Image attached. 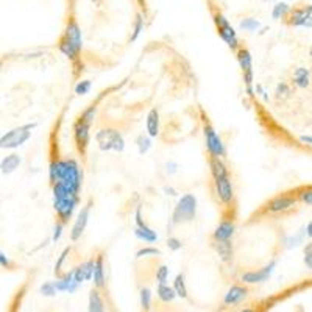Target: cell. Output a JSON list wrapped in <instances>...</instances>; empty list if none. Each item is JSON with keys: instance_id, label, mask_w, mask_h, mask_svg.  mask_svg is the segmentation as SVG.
<instances>
[{"instance_id": "cell-32", "label": "cell", "mask_w": 312, "mask_h": 312, "mask_svg": "<svg viewBox=\"0 0 312 312\" xmlns=\"http://www.w3.org/2000/svg\"><path fill=\"white\" fill-rule=\"evenodd\" d=\"M139 298H141V306L144 311H150L152 308V290L149 287H142L141 293H139Z\"/></svg>"}, {"instance_id": "cell-46", "label": "cell", "mask_w": 312, "mask_h": 312, "mask_svg": "<svg viewBox=\"0 0 312 312\" xmlns=\"http://www.w3.org/2000/svg\"><path fill=\"white\" fill-rule=\"evenodd\" d=\"M62 226H64L62 222H57V223H55V226H53V236H52V239H53L55 242L60 241V237H61V234H62Z\"/></svg>"}, {"instance_id": "cell-13", "label": "cell", "mask_w": 312, "mask_h": 312, "mask_svg": "<svg viewBox=\"0 0 312 312\" xmlns=\"http://www.w3.org/2000/svg\"><path fill=\"white\" fill-rule=\"evenodd\" d=\"M89 213H91V201L88 205H85L83 208H81V211H80L77 218H75V223H73L72 231H70V241L72 242H77L81 237V234L85 233L86 225L89 222Z\"/></svg>"}, {"instance_id": "cell-17", "label": "cell", "mask_w": 312, "mask_h": 312, "mask_svg": "<svg viewBox=\"0 0 312 312\" xmlns=\"http://www.w3.org/2000/svg\"><path fill=\"white\" fill-rule=\"evenodd\" d=\"M234 229L236 226L231 220H222L213 233L214 241H231V237L234 236Z\"/></svg>"}, {"instance_id": "cell-19", "label": "cell", "mask_w": 312, "mask_h": 312, "mask_svg": "<svg viewBox=\"0 0 312 312\" xmlns=\"http://www.w3.org/2000/svg\"><path fill=\"white\" fill-rule=\"evenodd\" d=\"M247 293H249V290H247V287H242V286H231L228 289V292L225 293V298H223V303L225 305H237V303H241L242 300H245Z\"/></svg>"}, {"instance_id": "cell-28", "label": "cell", "mask_w": 312, "mask_h": 312, "mask_svg": "<svg viewBox=\"0 0 312 312\" xmlns=\"http://www.w3.org/2000/svg\"><path fill=\"white\" fill-rule=\"evenodd\" d=\"M21 164L19 155H10L2 161V173H13Z\"/></svg>"}, {"instance_id": "cell-43", "label": "cell", "mask_w": 312, "mask_h": 312, "mask_svg": "<svg viewBox=\"0 0 312 312\" xmlns=\"http://www.w3.org/2000/svg\"><path fill=\"white\" fill-rule=\"evenodd\" d=\"M290 94V89L286 83H280L277 86V98H284V97H289Z\"/></svg>"}, {"instance_id": "cell-15", "label": "cell", "mask_w": 312, "mask_h": 312, "mask_svg": "<svg viewBox=\"0 0 312 312\" xmlns=\"http://www.w3.org/2000/svg\"><path fill=\"white\" fill-rule=\"evenodd\" d=\"M297 203V200L290 197V195H280L275 197L273 200H270L267 203V211L269 213H284V211H289L290 208H293Z\"/></svg>"}, {"instance_id": "cell-9", "label": "cell", "mask_w": 312, "mask_h": 312, "mask_svg": "<svg viewBox=\"0 0 312 312\" xmlns=\"http://www.w3.org/2000/svg\"><path fill=\"white\" fill-rule=\"evenodd\" d=\"M203 134H205V142H206V149L209 155L214 156V158H223L226 152H225V145L222 142V137L217 134L214 126L209 122H205L203 125Z\"/></svg>"}, {"instance_id": "cell-52", "label": "cell", "mask_w": 312, "mask_h": 312, "mask_svg": "<svg viewBox=\"0 0 312 312\" xmlns=\"http://www.w3.org/2000/svg\"><path fill=\"white\" fill-rule=\"evenodd\" d=\"M239 312H256V311L251 309V308H247V309H242V311H239Z\"/></svg>"}, {"instance_id": "cell-48", "label": "cell", "mask_w": 312, "mask_h": 312, "mask_svg": "<svg viewBox=\"0 0 312 312\" xmlns=\"http://www.w3.org/2000/svg\"><path fill=\"white\" fill-rule=\"evenodd\" d=\"M300 141L308 145H312V136H300Z\"/></svg>"}, {"instance_id": "cell-24", "label": "cell", "mask_w": 312, "mask_h": 312, "mask_svg": "<svg viewBox=\"0 0 312 312\" xmlns=\"http://www.w3.org/2000/svg\"><path fill=\"white\" fill-rule=\"evenodd\" d=\"M88 312H105V303H103L102 295H100L98 289H93L89 293Z\"/></svg>"}, {"instance_id": "cell-4", "label": "cell", "mask_w": 312, "mask_h": 312, "mask_svg": "<svg viewBox=\"0 0 312 312\" xmlns=\"http://www.w3.org/2000/svg\"><path fill=\"white\" fill-rule=\"evenodd\" d=\"M197 214V197L194 194H185L173 209L172 214V225L192 222Z\"/></svg>"}, {"instance_id": "cell-30", "label": "cell", "mask_w": 312, "mask_h": 312, "mask_svg": "<svg viewBox=\"0 0 312 312\" xmlns=\"http://www.w3.org/2000/svg\"><path fill=\"white\" fill-rule=\"evenodd\" d=\"M134 236L137 237L139 241L142 242H156L158 241V234H156L153 229H149V231H144V229H139V228H134Z\"/></svg>"}, {"instance_id": "cell-16", "label": "cell", "mask_w": 312, "mask_h": 312, "mask_svg": "<svg viewBox=\"0 0 312 312\" xmlns=\"http://www.w3.org/2000/svg\"><path fill=\"white\" fill-rule=\"evenodd\" d=\"M94 267H95V259H89L86 262H81L73 269V275H75V281L81 284L83 281L93 280L94 277Z\"/></svg>"}, {"instance_id": "cell-40", "label": "cell", "mask_w": 312, "mask_h": 312, "mask_svg": "<svg viewBox=\"0 0 312 312\" xmlns=\"http://www.w3.org/2000/svg\"><path fill=\"white\" fill-rule=\"evenodd\" d=\"M91 89V81L89 80H83V81H78L77 86H75V94L77 95H85L89 93Z\"/></svg>"}, {"instance_id": "cell-29", "label": "cell", "mask_w": 312, "mask_h": 312, "mask_svg": "<svg viewBox=\"0 0 312 312\" xmlns=\"http://www.w3.org/2000/svg\"><path fill=\"white\" fill-rule=\"evenodd\" d=\"M173 289H175L177 297H180V298H186L187 297V289H186V282H185V273H178L175 277V281H173Z\"/></svg>"}, {"instance_id": "cell-6", "label": "cell", "mask_w": 312, "mask_h": 312, "mask_svg": "<svg viewBox=\"0 0 312 312\" xmlns=\"http://www.w3.org/2000/svg\"><path fill=\"white\" fill-rule=\"evenodd\" d=\"M34 126L36 124H27L8 131L6 134L2 136V139H0V147H2V149H17V147H21L22 144H25L30 139L31 130Z\"/></svg>"}, {"instance_id": "cell-45", "label": "cell", "mask_w": 312, "mask_h": 312, "mask_svg": "<svg viewBox=\"0 0 312 312\" xmlns=\"http://www.w3.org/2000/svg\"><path fill=\"white\" fill-rule=\"evenodd\" d=\"M300 200H301V201H305L306 205H312V187L301 190V194H300Z\"/></svg>"}, {"instance_id": "cell-36", "label": "cell", "mask_w": 312, "mask_h": 312, "mask_svg": "<svg viewBox=\"0 0 312 312\" xmlns=\"http://www.w3.org/2000/svg\"><path fill=\"white\" fill-rule=\"evenodd\" d=\"M169 280V267L167 265H159L158 270H156V281L158 284H167Z\"/></svg>"}, {"instance_id": "cell-3", "label": "cell", "mask_w": 312, "mask_h": 312, "mask_svg": "<svg viewBox=\"0 0 312 312\" xmlns=\"http://www.w3.org/2000/svg\"><path fill=\"white\" fill-rule=\"evenodd\" d=\"M83 47V36H81V30L75 19H69L64 33L60 39L58 49L62 55H66L69 60L75 61Z\"/></svg>"}, {"instance_id": "cell-22", "label": "cell", "mask_w": 312, "mask_h": 312, "mask_svg": "<svg viewBox=\"0 0 312 312\" xmlns=\"http://www.w3.org/2000/svg\"><path fill=\"white\" fill-rule=\"evenodd\" d=\"M214 249L218 254V258L223 262H231V259H233L231 241H214Z\"/></svg>"}, {"instance_id": "cell-1", "label": "cell", "mask_w": 312, "mask_h": 312, "mask_svg": "<svg viewBox=\"0 0 312 312\" xmlns=\"http://www.w3.org/2000/svg\"><path fill=\"white\" fill-rule=\"evenodd\" d=\"M50 180L55 183L67 186L73 190L80 192L81 181H83V172H81L78 162L75 159H57L50 164L49 169Z\"/></svg>"}, {"instance_id": "cell-34", "label": "cell", "mask_w": 312, "mask_h": 312, "mask_svg": "<svg viewBox=\"0 0 312 312\" xmlns=\"http://www.w3.org/2000/svg\"><path fill=\"white\" fill-rule=\"evenodd\" d=\"M144 31V17L142 14H137L136 16V21H134V29H133V33H131V38L130 41L134 42L137 38H139V34Z\"/></svg>"}, {"instance_id": "cell-33", "label": "cell", "mask_w": 312, "mask_h": 312, "mask_svg": "<svg viewBox=\"0 0 312 312\" xmlns=\"http://www.w3.org/2000/svg\"><path fill=\"white\" fill-rule=\"evenodd\" d=\"M136 145H137V150H139L141 155L147 153L150 150V147H152V141H150V137L149 136H137V139H136Z\"/></svg>"}, {"instance_id": "cell-7", "label": "cell", "mask_w": 312, "mask_h": 312, "mask_svg": "<svg viewBox=\"0 0 312 312\" xmlns=\"http://www.w3.org/2000/svg\"><path fill=\"white\" fill-rule=\"evenodd\" d=\"M214 22H216L220 38L225 41V44L231 50H237V47H239V39H237V33L233 29V25L229 24V21L222 13H216L214 14Z\"/></svg>"}, {"instance_id": "cell-5", "label": "cell", "mask_w": 312, "mask_h": 312, "mask_svg": "<svg viewBox=\"0 0 312 312\" xmlns=\"http://www.w3.org/2000/svg\"><path fill=\"white\" fill-rule=\"evenodd\" d=\"M95 141L98 144V149L103 152H122L125 149V141L121 131L113 130V128H105L95 133Z\"/></svg>"}, {"instance_id": "cell-20", "label": "cell", "mask_w": 312, "mask_h": 312, "mask_svg": "<svg viewBox=\"0 0 312 312\" xmlns=\"http://www.w3.org/2000/svg\"><path fill=\"white\" fill-rule=\"evenodd\" d=\"M93 282L95 289H103L106 284V278H105V265H103V256L98 254L95 258V267H94V277H93Z\"/></svg>"}, {"instance_id": "cell-10", "label": "cell", "mask_w": 312, "mask_h": 312, "mask_svg": "<svg viewBox=\"0 0 312 312\" xmlns=\"http://www.w3.org/2000/svg\"><path fill=\"white\" fill-rule=\"evenodd\" d=\"M287 25L300 27V29H312V5L293 8L287 17Z\"/></svg>"}, {"instance_id": "cell-8", "label": "cell", "mask_w": 312, "mask_h": 312, "mask_svg": "<svg viewBox=\"0 0 312 312\" xmlns=\"http://www.w3.org/2000/svg\"><path fill=\"white\" fill-rule=\"evenodd\" d=\"M237 61H239V66L242 69L244 73V83L247 88V94L250 97H254V91H253V58L251 53L247 49H239L237 50Z\"/></svg>"}, {"instance_id": "cell-35", "label": "cell", "mask_w": 312, "mask_h": 312, "mask_svg": "<svg viewBox=\"0 0 312 312\" xmlns=\"http://www.w3.org/2000/svg\"><path fill=\"white\" fill-rule=\"evenodd\" d=\"M134 222H136V228L144 229V231H149V229H152L149 225L145 223V220L142 217V208L141 206H137L136 211H134Z\"/></svg>"}, {"instance_id": "cell-47", "label": "cell", "mask_w": 312, "mask_h": 312, "mask_svg": "<svg viewBox=\"0 0 312 312\" xmlns=\"http://www.w3.org/2000/svg\"><path fill=\"white\" fill-rule=\"evenodd\" d=\"M0 264H2V267H10V261H8L6 254L3 251L0 253Z\"/></svg>"}, {"instance_id": "cell-39", "label": "cell", "mask_w": 312, "mask_h": 312, "mask_svg": "<svg viewBox=\"0 0 312 312\" xmlns=\"http://www.w3.org/2000/svg\"><path fill=\"white\" fill-rule=\"evenodd\" d=\"M156 254H161V251L158 249H155V247H145V249L137 250L136 253V258H147V256H156Z\"/></svg>"}, {"instance_id": "cell-51", "label": "cell", "mask_w": 312, "mask_h": 312, "mask_svg": "<svg viewBox=\"0 0 312 312\" xmlns=\"http://www.w3.org/2000/svg\"><path fill=\"white\" fill-rule=\"evenodd\" d=\"M166 192H169L170 195H177V194H175V190H173V189H169V187H166Z\"/></svg>"}, {"instance_id": "cell-26", "label": "cell", "mask_w": 312, "mask_h": 312, "mask_svg": "<svg viewBox=\"0 0 312 312\" xmlns=\"http://www.w3.org/2000/svg\"><path fill=\"white\" fill-rule=\"evenodd\" d=\"M293 85L298 88H308L309 86V69L298 67L293 72Z\"/></svg>"}, {"instance_id": "cell-38", "label": "cell", "mask_w": 312, "mask_h": 312, "mask_svg": "<svg viewBox=\"0 0 312 312\" xmlns=\"http://www.w3.org/2000/svg\"><path fill=\"white\" fill-rule=\"evenodd\" d=\"M69 253H70V247H66V249L62 250V253L60 254V258H58V261H57V264H55V273L57 275H60L61 273V269H62V264L66 262V259H67V256H69Z\"/></svg>"}, {"instance_id": "cell-14", "label": "cell", "mask_w": 312, "mask_h": 312, "mask_svg": "<svg viewBox=\"0 0 312 312\" xmlns=\"http://www.w3.org/2000/svg\"><path fill=\"white\" fill-rule=\"evenodd\" d=\"M216 190H217V197L222 201L223 205H229L234 198V190H233V183L228 178H222V180H216Z\"/></svg>"}, {"instance_id": "cell-18", "label": "cell", "mask_w": 312, "mask_h": 312, "mask_svg": "<svg viewBox=\"0 0 312 312\" xmlns=\"http://www.w3.org/2000/svg\"><path fill=\"white\" fill-rule=\"evenodd\" d=\"M55 286H57L58 292H75L77 287L80 286V284L75 281V275H73V270H70L69 273L66 275H62V277L58 280V281H55Z\"/></svg>"}, {"instance_id": "cell-41", "label": "cell", "mask_w": 312, "mask_h": 312, "mask_svg": "<svg viewBox=\"0 0 312 312\" xmlns=\"http://www.w3.org/2000/svg\"><path fill=\"white\" fill-rule=\"evenodd\" d=\"M303 261H305L306 267L309 270H312V241L309 244H306V247H305V258H303Z\"/></svg>"}, {"instance_id": "cell-37", "label": "cell", "mask_w": 312, "mask_h": 312, "mask_svg": "<svg viewBox=\"0 0 312 312\" xmlns=\"http://www.w3.org/2000/svg\"><path fill=\"white\" fill-rule=\"evenodd\" d=\"M57 286H55V281H49V282H45L41 286V293L44 297H55L57 295Z\"/></svg>"}, {"instance_id": "cell-42", "label": "cell", "mask_w": 312, "mask_h": 312, "mask_svg": "<svg viewBox=\"0 0 312 312\" xmlns=\"http://www.w3.org/2000/svg\"><path fill=\"white\" fill-rule=\"evenodd\" d=\"M80 117L83 119L85 122H88V124H93V122H94V117H95V106L93 105V106H89L88 109H85V111H83V114H81Z\"/></svg>"}, {"instance_id": "cell-11", "label": "cell", "mask_w": 312, "mask_h": 312, "mask_svg": "<svg viewBox=\"0 0 312 312\" xmlns=\"http://www.w3.org/2000/svg\"><path fill=\"white\" fill-rule=\"evenodd\" d=\"M73 139H75L78 152L81 155H86L91 139V124L85 122L81 117H78V121L73 125Z\"/></svg>"}, {"instance_id": "cell-49", "label": "cell", "mask_w": 312, "mask_h": 312, "mask_svg": "<svg viewBox=\"0 0 312 312\" xmlns=\"http://www.w3.org/2000/svg\"><path fill=\"white\" fill-rule=\"evenodd\" d=\"M167 172L175 173V172H177V164H175V162H169V164H167Z\"/></svg>"}, {"instance_id": "cell-23", "label": "cell", "mask_w": 312, "mask_h": 312, "mask_svg": "<svg viewBox=\"0 0 312 312\" xmlns=\"http://www.w3.org/2000/svg\"><path fill=\"white\" fill-rule=\"evenodd\" d=\"M147 133L150 137H156L159 134V113L156 108H152L147 114Z\"/></svg>"}, {"instance_id": "cell-25", "label": "cell", "mask_w": 312, "mask_h": 312, "mask_svg": "<svg viewBox=\"0 0 312 312\" xmlns=\"http://www.w3.org/2000/svg\"><path fill=\"white\" fill-rule=\"evenodd\" d=\"M293 8L286 3V2H278L277 5L273 6L272 10V17L275 21H280V19H284V17H289V14L292 13Z\"/></svg>"}, {"instance_id": "cell-50", "label": "cell", "mask_w": 312, "mask_h": 312, "mask_svg": "<svg viewBox=\"0 0 312 312\" xmlns=\"http://www.w3.org/2000/svg\"><path fill=\"white\" fill-rule=\"evenodd\" d=\"M306 236L308 237H312V220L308 223V226H306Z\"/></svg>"}, {"instance_id": "cell-2", "label": "cell", "mask_w": 312, "mask_h": 312, "mask_svg": "<svg viewBox=\"0 0 312 312\" xmlns=\"http://www.w3.org/2000/svg\"><path fill=\"white\" fill-rule=\"evenodd\" d=\"M80 192L73 190L61 183L53 185V208L60 217V222L67 223L80 203Z\"/></svg>"}, {"instance_id": "cell-21", "label": "cell", "mask_w": 312, "mask_h": 312, "mask_svg": "<svg viewBox=\"0 0 312 312\" xmlns=\"http://www.w3.org/2000/svg\"><path fill=\"white\" fill-rule=\"evenodd\" d=\"M209 169H211V173H213L214 181L229 177L228 175V169L225 166V162L222 161V158H214V156H211V158H209Z\"/></svg>"}, {"instance_id": "cell-53", "label": "cell", "mask_w": 312, "mask_h": 312, "mask_svg": "<svg viewBox=\"0 0 312 312\" xmlns=\"http://www.w3.org/2000/svg\"><path fill=\"white\" fill-rule=\"evenodd\" d=\"M309 55H311V60H312V47H311V50H309Z\"/></svg>"}, {"instance_id": "cell-12", "label": "cell", "mask_w": 312, "mask_h": 312, "mask_svg": "<svg viewBox=\"0 0 312 312\" xmlns=\"http://www.w3.org/2000/svg\"><path fill=\"white\" fill-rule=\"evenodd\" d=\"M275 265H277V262L275 261H270L267 265H264L262 269L259 270H251V272H245L241 280L245 282V284H261L264 281H267L270 278V275L275 269Z\"/></svg>"}, {"instance_id": "cell-44", "label": "cell", "mask_w": 312, "mask_h": 312, "mask_svg": "<svg viewBox=\"0 0 312 312\" xmlns=\"http://www.w3.org/2000/svg\"><path fill=\"white\" fill-rule=\"evenodd\" d=\"M167 247L172 251H178V250H181L183 244H181L180 239H177V237H169V239H167Z\"/></svg>"}, {"instance_id": "cell-27", "label": "cell", "mask_w": 312, "mask_h": 312, "mask_svg": "<svg viewBox=\"0 0 312 312\" xmlns=\"http://www.w3.org/2000/svg\"><path fill=\"white\" fill-rule=\"evenodd\" d=\"M156 293H158V298L164 303H170L175 300L177 293L173 287H169L167 284H159L158 289H156Z\"/></svg>"}, {"instance_id": "cell-31", "label": "cell", "mask_w": 312, "mask_h": 312, "mask_svg": "<svg viewBox=\"0 0 312 312\" xmlns=\"http://www.w3.org/2000/svg\"><path fill=\"white\" fill-rule=\"evenodd\" d=\"M239 27H241L242 30H245V31H251L253 33V31H258L259 30L261 22L258 19H254V17H247V19L241 21Z\"/></svg>"}]
</instances>
